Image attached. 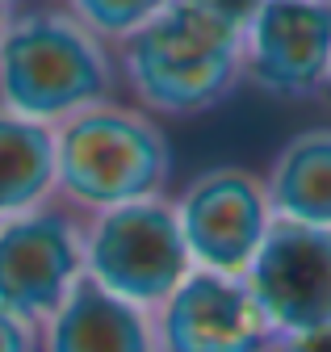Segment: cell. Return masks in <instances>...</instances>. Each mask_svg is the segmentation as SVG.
<instances>
[{"mask_svg":"<svg viewBox=\"0 0 331 352\" xmlns=\"http://www.w3.org/2000/svg\"><path fill=\"white\" fill-rule=\"evenodd\" d=\"M331 76L327 0H260L243 17V80L281 101L323 97Z\"/></svg>","mask_w":331,"mask_h":352,"instance_id":"52a82bcc","label":"cell"},{"mask_svg":"<svg viewBox=\"0 0 331 352\" xmlns=\"http://www.w3.org/2000/svg\"><path fill=\"white\" fill-rule=\"evenodd\" d=\"M13 13H17V5H9V0H0V38H5V30H9V21H13Z\"/></svg>","mask_w":331,"mask_h":352,"instance_id":"2e32d148","label":"cell"},{"mask_svg":"<svg viewBox=\"0 0 331 352\" xmlns=\"http://www.w3.org/2000/svg\"><path fill=\"white\" fill-rule=\"evenodd\" d=\"M168 176L172 143L163 122L122 97L55 126V201L80 218L163 197Z\"/></svg>","mask_w":331,"mask_h":352,"instance_id":"3957f363","label":"cell"},{"mask_svg":"<svg viewBox=\"0 0 331 352\" xmlns=\"http://www.w3.org/2000/svg\"><path fill=\"white\" fill-rule=\"evenodd\" d=\"M159 352H269L273 331L239 277L189 273L151 315Z\"/></svg>","mask_w":331,"mask_h":352,"instance_id":"9c48e42d","label":"cell"},{"mask_svg":"<svg viewBox=\"0 0 331 352\" xmlns=\"http://www.w3.org/2000/svg\"><path fill=\"white\" fill-rule=\"evenodd\" d=\"M0 352H43L38 348V327L0 311Z\"/></svg>","mask_w":331,"mask_h":352,"instance_id":"5bb4252c","label":"cell"},{"mask_svg":"<svg viewBox=\"0 0 331 352\" xmlns=\"http://www.w3.org/2000/svg\"><path fill=\"white\" fill-rule=\"evenodd\" d=\"M55 201V130L0 109V223Z\"/></svg>","mask_w":331,"mask_h":352,"instance_id":"7c38bea8","label":"cell"},{"mask_svg":"<svg viewBox=\"0 0 331 352\" xmlns=\"http://www.w3.org/2000/svg\"><path fill=\"white\" fill-rule=\"evenodd\" d=\"M117 97L113 51L71 17L67 5L17 9L0 38V109L59 126Z\"/></svg>","mask_w":331,"mask_h":352,"instance_id":"7a4b0ae2","label":"cell"},{"mask_svg":"<svg viewBox=\"0 0 331 352\" xmlns=\"http://www.w3.org/2000/svg\"><path fill=\"white\" fill-rule=\"evenodd\" d=\"M247 5L163 0L155 17L113 51L130 105L163 118H201L243 84Z\"/></svg>","mask_w":331,"mask_h":352,"instance_id":"6da1fadb","label":"cell"},{"mask_svg":"<svg viewBox=\"0 0 331 352\" xmlns=\"http://www.w3.org/2000/svg\"><path fill=\"white\" fill-rule=\"evenodd\" d=\"M172 210L193 269L218 277H243L277 223L260 172L239 164L197 172L172 197Z\"/></svg>","mask_w":331,"mask_h":352,"instance_id":"5b68a950","label":"cell"},{"mask_svg":"<svg viewBox=\"0 0 331 352\" xmlns=\"http://www.w3.org/2000/svg\"><path fill=\"white\" fill-rule=\"evenodd\" d=\"M38 348L43 352H159L155 319L139 306L105 294L89 277L38 327Z\"/></svg>","mask_w":331,"mask_h":352,"instance_id":"30bf717a","label":"cell"},{"mask_svg":"<svg viewBox=\"0 0 331 352\" xmlns=\"http://www.w3.org/2000/svg\"><path fill=\"white\" fill-rule=\"evenodd\" d=\"M327 97H331V76H327Z\"/></svg>","mask_w":331,"mask_h":352,"instance_id":"e0dca14e","label":"cell"},{"mask_svg":"<svg viewBox=\"0 0 331 352\" xmlns=\"http://www.w3.org/2000/svg\"><path fill=\"white\" fill-rule=\"evenodd\" d=\"M269 352H331V323L315 331H298V336H277Z\"/></svg>","mask_w":331,"mask_h":352,"instance_id":"9a60e30c","label":"cell"},{"mask_svg":"<svg viewBox=\"0 0 331 352\" xmlns=\"http://www.w3.org/2000/svg\"><path fill=\"white\" fill-rule=\"evenodd\" d=\"M163 0H71V17L84 25L101 47L117 51L126 38H135Z\"/></svg>","mask_w":331,"mask_h":352,"instance_id":"4fadbf2b","label":"cell"},{"mask_svg":"<svg viewBox=\"0 0 331 352\" xmlns=\"http://www.w3.org/2000/svg\"><path fill=\"white\" fill-rule=\"evenodd\" d=\"M84 281V223L51 201L0 223V311L43 327Z\"/></svg>","mask_w":331,"mask_h":352,"instance_id":"8992f818","label":"cell"},{"mask_svg":"<svg viewBox=\"0 0 331 352\" xmlns=\"http://www.w3.org/2000/svg\"><path fill=\"white\" fill-rule=\"evenodd\" d=\"M80 223H84V277L147 315H155L193 273L168 193L101 210Z\"/></svg>","mask_w":331,"mask_h":352,"instance_id":"277c9868","label":"cell"},{"mask_svg":"<svg viewBox=\"0 0 331 352\" xmlns=\"http://www.w3.org/2000/svg\"><path fill=\"white\" fill-rule=\"evenodd\" d=\"M277 223L331 227V126L298 130L260 172Z\"/></svg>","mask_w":331,"mask_h":352,"instance_id":"8fae6325","label":"cell"},{"mask_svg":"<svg viewBox=\"0 0 331 352\" xmlns=\"http://www.w3.org/2000/svg\"><path fill=\"white\" fill-rule=\"evenodd\" d=\"M273 340L331 323V227L273 223L256 260L239 277Z\"/></svg>","mask_w":331,"mask_h":352,"instance_id":"ba28073f","label":"cell"}]
</instances>
